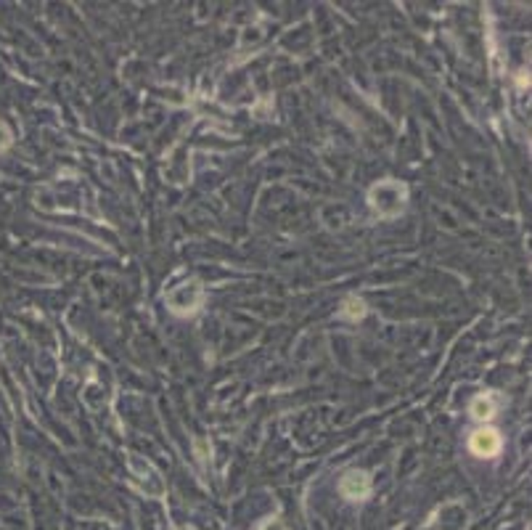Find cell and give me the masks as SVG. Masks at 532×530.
<instances>
[{"label":"cell","instance_id":"cell-1","mask_svg":"<svg viewBox=\"0 0 532 530\" xmlns=\"http://www.w3.org/2000/svg\"><path fill=\"white\" fill-rule=\"evenodd\" d=\"M405 202H408V186L400 180H381L369 191L371 210L379 218H397L405 210Z\"/></svg>","mask_w":532,"mask_h":530},{"label":"cell","instance_id":"cell-2","mask_svg":"<svg viewBox=\"0 0 532 530\" xmlns=\"http://www.w3.org/2000/svg\"><path fill=\"white\" fill-rule=\"evenodd\" d=\"M202 300H204V289H202L199 281H185V284L175 287L173 292L167 295L170 308H173L175 313H180V316H185V313H196L199 305H202Z\"/></svg>","mask_w":532,"mask_h":530},{"label":"cell","instance_id":"cell-3","mask_svg":"<svg viewBox=\"0 0 532 530\" xmlns=\"http://www.w3.org/2000/svg\"><path fill=\"white\" fill-rule=\"evenodd\" d=\"M469 448L474 456H482V459H493L498 456L500 448H503V440H500L498 430L493 427H485V430H477L471 438H469Z\"/></svg>","mask_w":532,"mask_h":530},{"label":"cell","instance_id":"cell-4","mask_svg":"<svg viewBox=\"0 0 532 530\" xmlns=\"http://www.w3.org/2000/svg\"><path fill=\"white\" fill-rule=\"evenodd\" d=\"M339 491L342 496L349 501H363L371 493V477L363 469H349L345 472V477L339 480Z\"/></svg>","mask_w":532,"mask_h":530},{"label":"cell","instance_id":"cell-5","mask_svg":"<svg viewBox=\"0 0 532 530\" xmlns=\"http://www.w3.org/2000/svg\"><path fill=\"white\" fill-rule=\"evenodd\" d=\"M471 417L479 419V421L493 419V417H495V398H493V395L474 398V403H471Z\"/></svg>","mask_w":532,"mask_h":530},{"label":"cell","instance_id":"cell-6","mask_svg":"<svg viewBox=\"0 0 532 530\" xmlns=\"http://www.w3.org/2000/svg\"><path fill=\"white\" fill-rule=\"evenodd\" d=\"M339 316L342 319H349V321H358L366 316V302L358 297H347L345 302H342V310H339Z\"/></svg>","mask_w":532,"mask_h":530},{"label":"cell","instance_id":"cell-7","mask_svg":"<svg viewBox=\"0 0 532 530\" xmlns=\"http://www.w3.org/2000/svg\"><path fill=\"white\" fill-rule=\"evenodd\" d=\"M8 146H11V130H8V128L0 122V152H3V149H8Z\"/></svg>","mask_w":532,"mask_h":530},{"label":"cell","instance_id":"cell-8","mask_svg":"<svg viewBox=\"0 0 532 530\" xmlns=\"http://www.w3.org/2000/svg\"><path fill=\"white\" fill-rule=\"evenodd\" d=\"M262 530H283V525L278 522V519H273V522H268V525H265Z\"/></svg>","mask_w":532,"mask_h":530}]
</instances>
